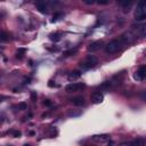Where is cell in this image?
I'll use <instances>...</instances> for the list:
<instances>
[{"label": "cell", "instance_id": "4fadbf2b", "mask_svg": "<svg viewBox=\"0 0 146 146\" xmlns=\"http://www.w3.org/2000/svg\"><path fill=\"white\" fill-rule=\"evenodd\" d=\"M81 77V72L80 71H72V72H70L69 74V80H77L79 78Z\"/></svg>", "mask_w": 146, "mask_h": 146}, {"label": "cell", "instance_id": "52a82bcc", "mask_svg": "<svg viewBox=\"0 0 146 146\" xmlns=\"http://www.w3.org/2000/svg\"><path fill=\"white\" fill-rule=\"evenodd\" d=\"M93 140L95 142H100V143H105L110 140V135H97L93 137Z\"/></svg>", "mask_w": 146, "mask_h": 146}, {"label": "cell", "instance_id": "44dd1931", "mask_svg": "<svg viewBox=\"0 0 146 146\" xmlns=\"http://www.w3.org/2000/svg\"><path fill=\"white\" fill-rule=\"evenodd\" d=\"M111 85H112L111 81H105L103 85L100 86V88H102V89H108V88L111 87Z\"/></svg>", "mask_w": 146, "mask_h": 146}, {"label": "cell", "instance_id": "8fae6325", "mask_svg": "<svg viewBox=\"0 0 146 146\" xmlns=\"http://www.w3.org/2000/svg\"><path fill=\"white\" fill-rule=\"evenodd\" d=\"M49 39L54 41V42H57V41H60V39H62V33L60 32H53L49 34Z\"/></svg>", "mask_w": 146, "mask_h": 146}, {"label": "cell", "instance_id": "e0dca14e", "mask_svg": "<svg viewBox=\"0 0 146 146\" xmlns=\"http://www.w3.org/2000/svg\"><path fill=\"white\" fill-rule=\"evenodd\" d=\"M131 4H133V1H131V0H129V1H128V0H126V1H119V5L122 6V7H125V8H128Z\"/></svg>", "mask_w": 146, "mask_h": 146}, {"label": "cell", "instance_id": "9a60e30c", "mask_svg": "<svg viewBox=\"0 0 146 146\" xmlns=\"http://www.w3.org/2000/svg\"><path fill=\"white\" fill-rule=\"evenodd\" d=\"M144 143H143V139L142 138H137L136 140L131 142V146H143Z\"/></svg>", "mask_w": 146, "mask_h": 146}, {"label": "cell", "instance_id": "1f68e13d", "mask_svg": "<svg viewBox=\"0 0 146 146\" xmlns=\"http://www.w3.org/2000/svg\"><path fill=\"white\" fill-rule=\"evenodd\" d=\"M107 146H114V143H113V142H110V143H108V145Z\"/></svg>", "mask_w": 146, "mask_h": 146}, {"label": "cell", "instance_id": "f546056e", "mask_svg": "<svg viewBox=\"0 0 146 146\" xmlns=\"http://www.w3.org/2000/svg\"><path fill=\"white\" fill-rule=\"evenodd\" d=\"M85 4H86V5H93V4H95V1H93V0H91V1H88V0H85Z\"/></svg>", "mask_w": 146, "mask_h": 146}, {"label": "cell", "instance_id": "7a4b0ae2", "mask_svg": "<svg viewBox=\"0 0 146 146\" xmlns=\"http://www.w3.org/2000/svg\"><path fill=\"white\" fill-rule=\"evenodd\" d=\"M135 17L138 22H142L146 17V4L145 1H139L136 7V12H135Z\"/></svg>", "mask_w": 146, "mask_h": 146}, {"label": "cell", "instance_id": "7c38bea8", "mask_svg": "<svg viewBox=\"0 0 146 146\" xmlns=\"http://www.w3.org/2000/svg\"><path fill=\"white\" fill-rule=\"evenodd\" d=\"M100 45H102V41H96V42H93L91 45H89L88 47V50L89 52H96L100 48Z\"/></svg>", "mask_w": 146, "mask_h": 146}, {"label": "cell", "instance_id": "5bb4252c", "mask_svg": "<svg viewBox=\"0 0 146 146\" xmlns=\"http://www.w3.org/2000/svg\"><path fill=\"white\" fill-rule=\"evenodd\" d=\"M75 53H77V49H69V50H65V52L63 53V56H64V57H69V56L74 55Z\"/></svg>", "mask_w": 146, "mask_h": 146}, {"label": "cell", "instance_id": "2e32d148", "mask_svg": "<svg viewBox=\"0 0 146 146\" xmlns=\"http://www.w3.org/2000/svg\"><path fill=\"white\" fill-rule=\"evenodd\" d=\"M8 133H10V135H13V137L15 138H18L22 136V133L21 131H18V130H9Z\"/></svg>", "mask_w": 146, "mask_h": 146}, {"label": "cell", "instance_id": "d6986e66", "mask_svg": "<svg viewBox=\"0 0 146 146\" xmlns=\"http://www.w3.org/2000/svg\"><path fill=\"white\" fill-rule=\"evenodd\" d=\"M26 52V49L25 48H18V50H17V58H23V55L25 54Z\"/></svg>", "mask_w": 146, "mask_h": 146}, {"label": "cell", "instance_id": "603a6c76", "mask_svg": "<svg viewBox=\"0 0 146 146\" xmlns=\"http://www.w3.org/2000/svg\"><path fill=\"white\" fill-rule=\"evenodd\" d=\"M60 17H62V13H57L54 15V17H53L52 22H56V21H58L60 20Z\"/></svg>", "mask_w": 146, "mask_h": 146}, {"label": "cell", "instance_id": "cb8c5ba5", "mask_svg": "<svg viewBox=\"0 0 146 146\" xmlns=\"http://www.w3.org/2000/svg\"><path fill=\"white\" fill-rule=\"evenodd\" d=\"M56 135H57V130H56L55 128L50 129V131H49V136H50V137H55Z\"/></svg>", "mask_w": 146, "mask_h": 146}, {"label": "cell", "instance_id": "3957f363", "mask_svg": "<svg viewBox=\"0 0 146 146\" xmlns=\"http://www.w3.org/2000/svg\"><path fill=\"white\" fill-rule=\"evenodd\" d=\"M97 64H98V60H97L95 56L89 55L83 62L80 63V67H81L82 70H89V69L95 67Z\"/></svg>", "mask_w": 146, "mask_h": 146}, {"label": "cell", "instance_id": "ac0fdd59", "mask_svg": "<svg viewBox=\"0 0 146 146\" xmlns=\"http://www.w3.org/2000/svg\"><path fill=\"white\" fill-rule=\"evenodd\" d=\"M9 39V34L6 32H0V41H7Z\"/></svg>", "mask_w": 146, "mask_h": 146}, {"label": "cell", "instance_id": "5b68a950", "mask_svg": "<svg viewBox=\"0 0 146 146\" xmlns=\"http://www.w3.org/2000/svg\"><path fill=\"white\" fill-rule=\"evenodd\" d=\"M133 78H135L137 81H143V80L145 79L146 78V66L145 65H142V66L138 67V70L136 71Z\"/></svg>", "mask_w": 146, "mask_h": 146}, {"label": "cell", "instance_id": "277c9868", "mask_svg": "<svg viewBox=\"0 0 146 146\" xmlns=\"http://www.w3.org/2000/svg\"><path fill=\"white\" fill-rule=\"evenodd\" d=\"M86 88V85L82 83V82H74V83H70L65 87V90L67 93H77V91H80L82 89Z\"/></svg>", "mask_w": 146, "mask_h": 146}, {"label": "cell", "instance_id": "f1b7e54d", "mask_svg": "<svg viewBox=\"0 0 146 146\" xmlns=\"http://www.w3.org/2000/svg\"><path fill=\"white\" fill-rule=\"evenodd\" d=\"M47 50H49V52H57V50H58V48H56V47H54V48L47 47Z\"/></svg>", "mask_w": 146, "mask_h": 146}, {"label": "cell", "instance_id": "6da1fadb", "mask_svg": "<svg viewBox=\"0 0 146 146\" xmlns=\"http://www.w3.org/2000/svg\"><path fill=\"white\" fill-rule=\"evenodd\" d=\"M123 42L121 41V39H115V40H112L105 46V50L107 54H114V53L119 52L122 47Z\"/></svg>", "mask_w": 146, "mask_h": 146}, {"label": "cell", "instance_id": "7402d4cb", "mask_svg": "<svg viewBox=\"0 0 146 146\" xmlns=\"http://www.w3.org/2000/svg\"><path fill=\"white\" fill-rule=\"evenodd\" d=\"M37 98H38L37 93H35V91H32V93H31V100H32V102H37Z\"/></svg>", "mask_w": 146, "mask_h": 146}, {"label": "cell", "instance_id": "9c48e42d", "mask_svg": "<svg viewBox=\"0 0 146 146\" xmlns=\"http://www.w3.org/2000/svg\"><path fill=\"white\" fill-rule=\"evenodd\" d=\"M71 102L74 106H83L85 105V98L83 97H74V98L71 99Z\"/></svg>", "mask_w": 146, "mask_h": 146}, {"label": "cell", "instance_id": "ba28073f", "mask_svg": "<svg viewBox=\"0 0 146 146\" xmlns=\"http://www.w3.org/2000/svg\"><path fill=\"white\" fill-rule=\"evenodd\" d=\"M35 7H37V9H38L40 13H47V4L45 2V1H38L37 4H35Z\"/></svg>", "mask_w": 146, "mask_h": 146}, {"label": "cell", "instance_id": "4dcf8cb0", "mask_svg": "<svg viewBox=\"0 0 146 146\" xmlns=\"http://www.w3.org/2000/svg\"><path fill=\"white\" fill-rule=\"evenodd\" d=\"M24 83H30V78H29V79H25V80H24Z\"/></svg>", "mask_w": 146, "mask_h": 146}, {"label": "cell", "instance_id": "ffe728a7", "mask_svg": "<svg viewBox=\"0 0 146 146\" xmlns=\"http://www.w3.org/2000/svg\"><path fill=\"white\" fill-rule=\"evenodd\" d=\"M17 107H18V110H21V111H24V110H26V108H27V104L24 103V102H22V103L18 104Z\"/></svg>", "mask_w": 146, "mask_h": 146}, {"label": "cell", "instance_id": "8992f818", "mask_svg": "<svg viewBox=\"0 0 146 146\" xmlns=\"http://www.w3.org/2000/svg\"><path fill=\"white\" fill-rule=\"evenodd\" d=\"M103 99H104V96L100 93H94L93 96H91V102L94 104H100L103 102Z\"/></svg>", "mask_w": 146, "mask_h": 146}, {"label": "cell", "instance_id": "4316f807", "mask_svg": "<svg viewBox=\"0 0 146 146\" xmlns=\"http://www.w3.org/2000/svg\"><path fill=\"white\" fill-rule=\"evenodd\" d=\"M97 4L98 5H108V1L107 0H99V1H97Z\"/></svg>", "mask_w": 146, "mask_h": 146}, {"label": "cell", "instance_id": "d4e9b609", "mask_svg": "<svg viewBox=\"0 0 146 146\" xmlns=\"http://www.w3.org/2000/svg\"><path fill=\"white\" fill-rule=\"evenodd\" d=\"M48 86L52 87V88H54V87L58 88V87H60V85H57V83H54V81H49V82H48Z\"/></svg>", "mask_w": 146, "mask_h": 146}, {"label": "cell", "instance_id": "484cf974", "mask_svg": "<svg viewBox=\"0 0 146 146\" xmlns=\"http://www.w3.org/2000/svg\"><path fill=\"white\" fill-rule=\"evenodd\" d=\"M43 105H46V106H53V103L49 100V99H45V102H43Z\"/></svg>", "mask_w": 146, "mask_h": 146}, {"label": "cell", "instance_id": "83f0119b", "mask_svg": "<svg viewBox=\"0 0 146 146\" xmlns=\"http://www.w3.org/2000/svg\"><path fill=\"white\" fill-rule=\"evenodd\" d=\"M119 146H131V142H125L122 144H120Z\"/></svg>", "mask_w": 146, "mask_h": 146}, {"label": "cell", "instance_id": "30bf717a", "mask_svg": "<svg viewBox=\"0 0 146 146\" xmlns=\"http://www.w3.org/2000/svg\"><path fill=\"white\" fill-rule=\"evenodd\" d=\"M133 29H136V30H137V32L140 35H142V37H144V35H145V31H146V25H145V24H138L137 26L133 25Z\"/></svg>", "mask_w": 146, "mask_h": 146}]
</instances>
